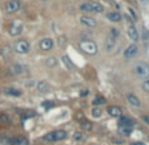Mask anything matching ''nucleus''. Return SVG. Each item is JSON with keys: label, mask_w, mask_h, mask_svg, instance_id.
I'll return each instance as SVG.
<instances>
[{"label": "nucleus", "mask_w": 149, "mask_h": 145, "mask_svg": "<svg viewBox=\"0 0 149 145\" xmlns=\"http://www.w3.org/2000/svg\"><path fill=\"white\" fill-rule=\"evenodd\" d=\"M79 47L82 49V52H84L88 56H94V54L98 53V46L94 41H90V40H82L79 42Z\"/></svg>", "instance_id": "1"}, {"label": "nucleus", "mask_w": 149, "mask_h": 145, "mask_svg": "<svg viewBox=\"0 0 149 145\" xmlns=\"http://www.w3.org/2000/svg\"><path fill=\"white\" fill-rule=\"evenodd\" d=\"M68 137V133L62 129H57V131H52L49 133H46L44 136V140L45 141H62Z\"/></svg>", "instance_id": "2"}, {"label": "nucleus", "mask_w": 149, "mask_h": 145, "mask_svg": "<svg viewBox=\"0 0 149 145\" xmlns=\"http://www.w3.org/2000/svg\"><path fill=\"white\" fill-rule=\"evenodd\" d=\"M119 36V31L116 28H112L110 31V33L107 34V38H106V42H104V47H106V50H112L113 46L116 44V38Z\"/></svg>", "instance_id": "3"}, {"label": "nucleus", "mask_w": 149, "mask_h": 145, "mask_svg": "<svg viewBox=\"0 0 149 145\" xmlns=\"http://www.w3.org/2000/svg\"><path fill=\"white\" fill-rule=\"evenodd\" d=\"M103 6L100 3H96V1H88V3H84L81 6V11L83 12H93V13H100L103 12Z\"/></svg>", "instance_id": "4"}, {"label": "nucleus", "mask_w": 149, "mask_h": 145, "mask_svg": "<svg viewBox=\"0 0 149 145\" xmlns=\"http://www.w3.org/2000/svg\"><path fill=\"white\" fill-rule=\"evenodd\" d=\"M13 50L17 54H26L31 50V45L26 40H17L13 45Z\"/></svg>", "instance_id": "5"}, {"label": "nucleus", "mask_w": 149, "mask_h": 145, "mask_svg": "<svg viewBox=\"0 0 149 145\" xmlns=\"http://www.w3.org/2000/svg\"><path fill=\"white\" fill-rule=\"evenodd\" d=\"M135 74L139 78L145 81L146 78H149V66L146 63H144V62H139L135 66Z\"/></svg>", "instance_id": "6"}, {"label": "nucleus", "mask_w": 149, "mask_h": 145, "mask_svg": "<svg viewBox=\"0 0 149 145\" xmlns=\"http://www.w3.org/2000/svg\"><path fill=\"white\" fill-rule=\"evenodd\" d=\"M21 7V3H20V0H9L7 1L6 6H4V9H6L7 13H15L17 12Z\"/></svg>", "instance_id": "7"}, {"label": "nucleus", "mask_w": 149, "mask_h": 145, "mask_svg": "<svg viewBox=\"0 0 149 145\" xmlns=\"http://www.w3.org/2000/svg\"><path fill=\"white\" fill-rule=\"evenodd\" d=\"M127 21H130V20H128V17H127ZM127 33H128V37H130L132 41H137V40H139V32H137V29H136V26L133 25L131 21L128 22Z\"/></svg>", "instance_id": "8"}, {"label": "nucleus", "mask_w": 149, "mask_h": 145, "mask_svg": "<svg viewBox=\"0 0 149 145\" xmlns=\"http://www.w3.org/2000/svg\"><path fill=\"white\" fill-rule=\"evenodd\" d=\"M23 22L20 21H13L11 24V26H9V34L11 36H19L21 32H23Z\"/></svg>", "instance_id": "9"}, {"label": "nucleus", "mask_w": 149, "mask_h": 145, "mask_svg": "<svg viewBox=\"0 0 149 145\" xmlns=\"http://www.w3.org/2000/svg\"><path fill=\"white\" fill-rule=\"evenodd\" d=\"M135 123H133V120L130 119V117H125L120 116V120H119V124H118V128H133Z\"/></svg>", "instance_id": "10"}, {"label": "nucleus", "mask_w": 149, "mask_h": 145, "mask_svg": "<svg viewBox=\"0 0 149 145\" xmlns=\"http://www.w3.org/2000/svg\"><path fill=\"white\" fill-rule=\"evenodd\" d=\"M38 46L42 52H49L52 47H53V40L52 38H42L41 41H40Z\"/></svg>", "instance_id": "11"}, {"label": "nucleus", "mask_w": 149, "mask_h": 145, "mask_svg": "<svg viewBox=\"0 0 149 145\" xmlns=\"http://www.w3.org/2000/svg\"><path fill=\"white\" fill-rule=\"evenodd\" d=\"M136 54H137V46H136L135 44H132L124 50V58H127V59L133 58Z\"/></svg>", "instance_id": "12"}, {"label": "nucleus", "mask_w": 149, "mask_h": 145, "mask_svg": "<svg viewBox=\"0 0 149 145\" xmlns=\"http://www.w3.org/2000/svg\"><path fill=\"white\" fill-rule=\"evenodd\" d=\"M79 21H81V24H83V25L87 26V28H95V26H96V21L93 19V17H88V16H81Z\"/></svg>", "instance_id": "13"}, {"label": "nucleus", "mask_w": 149, "mask_h": 145, "mask_svg": "<svg viewBox=\"0 0 149 145\" xmlns=\"http://www.w3.org/2000/svg\"><path fill=\"white\" fill-rule=\"evenodd\" d=\"M37 90H38L41 94H48V92H50V84L46 81H40L38 83H37Z\"/></svg>", "instance_id": "14"}, {"label": "nucleus", "mask_w": 149, "mask_h": 145, "mask_svg": "<svg viewBox=\"0 0 149 145\" xmlns=\"http://www.w3.org/2000/svg\"><path fill=\"white\" fill-rule=\"evenodd\" d=\"M127 100H128V103H130L132 107H136V108L141 107L140 99H139L136 95H133V94H128V96H127Z\"/></svg>", "instance_id": "15"}, {"label": "nucleus", "mask_w": 149, "mask_h": 145, "mask_svg": "<svg viewBox=\"0 0 149 145\" xmlns=\"http://www.w3.org/2000/svg\"><path fill=\"white\" fill-rule=\"evenodd\" d=\"M107 112H108V115L112 117H120L121 116V108L118 106H110L107 108Z\"/></svg>", "instance_id": "16"}, {"label": "nucleus", "mask_w": 149, "mask_h": 145, "mask_svg": "<svg viewBox=\"0 0 149 145\" xmlns=\"http://www.w3.org/2000/svg\"><path fill=\"white\" fill-rule=\"evenodd\" d=\"M9 71H11V74H13V75L23 74L24 72V66H21V65H19V63H15V65H12V66L9 67Z\"/></svg>", "instance_id": "17"}, {"label": "nucleus", "mask_w": 149, "mask_h": 145, "mask_svg": "<svg viewBox=\"0 0 149 145\" xmlns=\"http://www.w3.org/2000/svg\"><path fill=\"white\" fill-rule=\"evenodd\" d=\"M8 142L11 145H24L26 141H25V139H23V137L15 136V137H11V139H8Z\"/></svg>", "instance_id": "18"}, {"label": "nucleus", "mask_w": 149, "mask_h": 145, "mask_svg": "<svg viewBox=\"0 0 149 145\" xmlns=\"http://www.w3.org/2000/svg\"><path fill=\"white\" fill-rule=\"evenodd\" d=\"M107 19L112 22H119L121 20V16L118 13V12H108L107 13Z\"/></svg>", "instance_id": "19"}, {"label": "nucleus", "mask_w": 149, "mask_h": 145, "mask_svg": "<svg viewBox=\"0 0 149 145\" xmlns=\"http://www.w3.org/2000/svg\"><path fill=\"white\" fill-rule=\"evenodd\" d=\"M4 94L11 95V96H20V95H21V91H20V90H17V89L7 87V89H4Z\"/></svg>", "instance_id": "20"}, {"label": "nucleus", "mask_w": 149, "mask_h": 145, "mask_svg": "<svg viewBox=\"0 0 149 145\" xmlns=\"http://www.w3.org/2000/svg\"><path fill=\"white\" fill-rule=\"evenodd\" d=\"M81 128L83 129V131L88 132L93 129V124H91V121H88V120H82L81 121Z\"/></svg>", "instance_id": "21"}, {"label": "nucleus", "mask_w": 149, "mask_h": 145, "mask_svg": "<svg viewBox=\"0 0 149 145\" xmlns=\"http://www.w3.org/2000/svg\"><path fill=\"white\" fill-rule=\"evenodd\" d=\"M62 62H63V63H65L66 66L69 67V70H71V71H74V70H75V66L73 65V62L70 61V58H69L68 56H63V57H62Z\"/></svg>", "instance_id": "22"}, {"label": "nucleus", "mask_w": 149, "mask_h": 145, "mask_svg": "<svg viewBox=\"0 0 149 145\" xmlns=\"http://www.w3.org/2000/svg\"><path fill=\"white\" fill-rule=\"evenodd\" d=\"M104 103H106V99H104L103 96H100V95H96L95 98H94V100H93V104L95 107L102 106V104H104Z\"/></svg>", "instance_id": "23"}, {"label": "nucleus", "mask_w": 149, "mask_h": 145, "mask_svg": "<svg viewBox=\"0 0 149 145\" xmlns=\"http://www.w3.org/2000/svg\"><path fill=\"white\" fill-rule=\"evenodd\" d=\"M91 115H93L94 117H100L102 116V109L99 108V107H94V108L91 109Z\"/></svg>", "instance_id": "24"}, {"label": "nucleus", "mask_w": 149, "mask_h": 145, "mask_svg": "<svg viewBox=\"0 0 149 145\" xmlns=\"http://www.w3.org/2000/svg\"><path fill=\"white\" fill-rule=\"evenodd\" d=\"M119 132L121 135H124V136H130L132 133V128H119Z\"/></svg>", "instance_id": "25"}, {"label": "nucleus", "mask_w": 149, "mask_h": 145, "mask_svg": "<svg viewBox=\"0 0 149 145\" xmlns=\"http://www.w3.org/2000/svg\"><path fill=\"white\" fill-rule=\"evenodd\" d=\"M0 121H3V123H6V124H9V123H11L9 117L7 116L6 114H0Z\"/></svg>", "instance_id": "26"}, {"label": "nucleus", "mask_w": 149, "mask_h": 145, "mask_svg": "<svg viewBox=\"0 0 149 145\" xmlns=\"http://www.w3.org/2000/svg\"><path fill=\"white\" fill-rule=\"evenodd\" d=\"M143 90L146 92H149V78H146L145 81L143 82Z\"/></svg>", "instance_id": "27"}, {"label": "nucleus", "mask_w": 149, "mask_h": 145, "mask_svg": "<svg viewBox=\"0 0 149 145\" xmlns=\"http://www.w3.org/2000/svg\"><path fill=\"white\" fill-rule=\"evenodd\" d=\"M83 133H79V132H77V133H74L73 135V139L74 140H77V141H79V140H82V139H83Z\"/></svg>", "instance_id": "28"}, {"label": "nucleus", "mask_w": 149, "mask_h": 145, "mask_svg": "<svg viewBox=\"0 0 149 145\" xmlns=\"http://www.w3.org/2000/svg\"><path fill=\"white\" fill-rule=\"evenodd\" d=\"M46 63L49 65V66H54V65L57 63V61H56V58H48V62Z\"/></svg>", "instance_id": "29"}, {"label": "nucleus", "mask_w": 149, "mask_h": 145, "mask_svg": "<svg viewBox=\"0 0 149 145\" xmlns=\"http://www.w3.org/2000/svg\"><path fill=\"white\" fill-rule=\"evenodd\" d=\"M0 145H11L8 142V139H4V137H1L0 139Z\"/></svg>", "instance_id": "30"}, {"label": "nucleus", "mask_w": 149, "mask_h": 145, "mask_svg": "<svg viewBox=\"0 0 149 145\" xmlns=\"http://www.w3.org/2000/svg\"><path fill=\"white\" fill-rule=\"evenodd\" d=\"M141 119H143L144 123L149 125V115H143V116H141Z\"/></svg>", "instance_id": "31"}, {"label": "nucleus", "mask_w": 149, "mask_h": 145, "mask_svg": "<svg viewBox=\"0 0 149 145\" xmlns=\"http://www.w3.org/2000/svg\"><path fill=\"white\" fill-rule=\"evenodd\" d=\"M112 141L115 142V144H118V145L123 144V140H121V139H116V137H115V139H112Z\"/></svg>", "instance_id": "32"}, {"label": "nucleus", "mask_w": 149, "mask_h": 145, "mask_svg": "<svg viewBox=\"0 0 149 145\" xmlns=\"http://www.w3.org/2000/svg\"><path fill=\"white\" fill-rule=\"evenodd\" d=\"M88 95V90H82L81 91V96H87Z\"/></svg>", "instance_id": "33"}, {"label": "nucleus", "mask_w": 149, "mask_h": 145, "mask_svg": "<svg viewBox=\"0 0 149 145\" xmlns=\"http://www.w3.org/2000/svg\"><path fill=\"white\" fill-rule=\"evenodd\" d=\"M42 106H45L46 108H49V107H52V106H53V103H49V100H46L45 103H42Z\"/></svg>", "instance_id": "34"}, {"label": "nucleus", "mask_w": 149, "mask_h": 145, "mask_svg": "<svg viewBox=\"0 0 149 145\" xmlns=\"http://www.w3.org/2000/svg\"><path fill=\"white\" fill-rule=\"evenodd\" d=\"M130 145H144L141 141H135V142H131Z\"/></svg>", "instance_id": "35"}, {"label": "nucleus", "mask_w": 149, "mask_h": 145, "mask_svg": "<svg viewBox=\"0 0 149 145\" xmlns=\"http://www.w3.org/2000/svg\"><path fill=\"white\" fill-rule=\"evenodd\" d=\"M148 140H149V136H148Z\"/></svg>", "instance_id": "36"}, {"label": "nucleus", "mask_w": 149, "mask_h": 145, "mask_svg": "<svg viewBox=\"0 0 149 145\" xmlns=\"http://www.w3.org/2000/svg\"><path fill=\"white\" fill-rule=\"evenodd\" d=\"M42 1H44V0H42Z\"/></svg>", "instance_id": "37"}]
</instances>
